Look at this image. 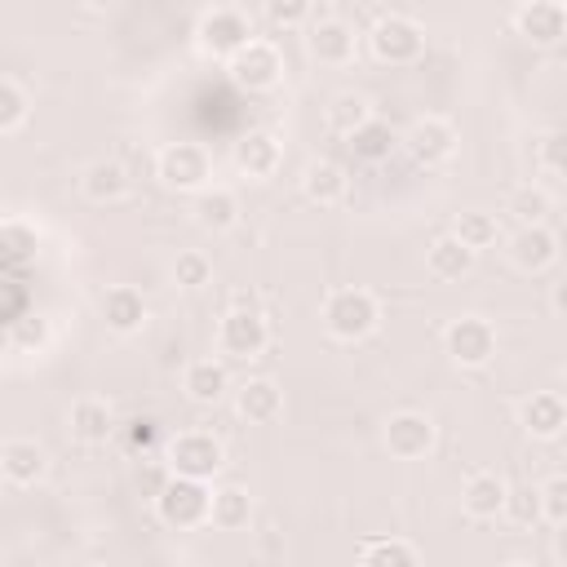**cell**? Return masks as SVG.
Segmentation results:
<instances>
[{"mask_svg":"<svg viewBox=\"0 0 567 567\" xmlns=\"http://www.w3.org/2000/svg\"><path fill=\"white\" fill-rule=\"evenodd\" d=\"M323 328L337 341H363L381 328V301L368 288H332L323 301Z\"/></svg>","mask_w":567,"mask_h":567,"instance_id":"cell-1","label":"cell"},{"mask_svg":"<svg viewBox=\"0 0 567 567\" xmlns=\"http://www.w3.org/2000/svg\"><path fill=\"white\" fill-rule=\"evenodd\" d=\"M208 483L204 478H186V474H168L155 487V514L164 527L173 532H190L208 523Z\"/></svg>","mask_w":567,"mask_h":567,"instance_id":"cell-2","label":"cell"},{"mask_svg":"<svg viewBox=\"0 0 567 567\" xmlns=\"http://www.w3.org/2000/svg\"><path fill=\"white\" fill-rule=\"evenodd\" d=\"M217 346L226 359H261L270 346V323L257 306H230L217 323Z\"/></svg>","mask_w":567,"mask_h":567,"instance_id":"cell-3","label":"cell"},{"mask_svg":"<svg viewBox=\"0 0 567 567\" xmlns=\"http://www.w3.org/2000/svg\"><path fill=\"white\" fill-rule=\"evenodd\" d=\"M368 49L377 62H390V66H412L421 53H425V31L421 22L403 18V13H385L377 18V27L368 31Z\"/></svg>","mask_w":567,"mask_h":567,"instance_id":"cell-4","label":"cell"},{"mask_svg":"<svg viewBox=\"0 0 567 567\" xmlns=\"http://www.w3.org/2000/svg\"><path fill=\"white\" fill-rule=\"evenodd\" d=\"M155 177L168 186V190H204L208 177H213V159L199 142H168L159 155H155Z\"/></svg>","mask_w":567,"mask_h":567,"instance_id":"cell-5","label":"cell"},{"mask_svg":"<svg viewBox=\"0 0 567 567\" xmlns=\"http://www.w3.org/2000/svg\"><path fill=\"white\" fill-rule=\"evenodd\" d=\"M443 350L456 368H487L496 359V328L483 315H461L443 328Z\"/></svg>","mask_w":567,"mask_h":567,"instance_id":"cell-6","label":"cell"},{"mask_svg":"<svg viewBox=\"0 0 567 567\" xmlns=\"http://www.w3.org/2000/svg\"><path fill=\"white\" fill-rule=\"evenodd\" d=\"M226 71H230V80H235L239 89L266 93V89H275L279 75H284V53H279L270 40H248L244 49H235V53L226 58Z\"/></svg>","mask_w":567,"mask_h":567,"instance_id":"cell-7","label":"cell"},{"mask_svg":"<svg viewBox=\"0 0 567 567\" xmlns=\"http://www.w3.org/2000/svg\"><path fill=\"white\" fill-rule=\"evenodd\" d=\"M221 465H226V447L208 430H182L168 443V470L173 474H186V478H204L208 483Z\"/></svg>","mask_w":567,"mask_h":567,"instance_id":"cell-8","label":"cell"},{"mask_svg":"<svg viewBox=\"0 0 567 567\" xmlns=\"http://www.w3.org/2000/svg\"><path fill=\"white\" fill-rule=\"evenodd\" d=\"M456 128L443 120V115H421V120H412V128L399 137V146H408L412 151V159L416 164H425V168H439V164H447L452 155H456Z\"/></svg>","mask_w":567,"mask_h":567,"instance_id":"cell-9","label":"cell"},{"mask_svg":"<svg viewBox=\"0 0 567 567\" xmlns=\"http://www.w3.org/2000/svg\"><path fill=\"white\" fill-rule=\"evenodd\" d=\"M385 447H390V456H399V461H421L430 447H434V439H439V430H434V416L430 412H416V408H403V412H394L390 421H385Z\"/></svg>","mask_w":567,"mask_h":567,"instance_id":"cell-10","label":"cell"},{"mask_svg":"<svg viewBox=\"0 0 567 567\" xmlns=\"http://www.w3.org/2000/svg\"><path fill=\"white\" fill-rule=\"evenodd\" d=\"M195 40L204 53L213 58H230L235 49H244L252 40V27L239 9H208L199 22H195Z\"/></svg>","mask_w":567,"mask_h":567,"instance_id":"cell-11","label":"cell"},{"mask_svg":"<svg viewBox=\"0 0 567 567\" xmlns=\"http://www.w3.org/2000/svg\"><path fill=\"white\" fill-rule=\"evenodd\" d=\"M514 27H518V35H523L527 44H536V49H558L563 35H567V9H563V0H532V4L518 9Z\"/></svg>","mask_w":567,"mask_h":567,"instance_id":"cell-12","label":"cell"},{"mask_svg":"<svg viewBox=\"0 0 567 567\" xmlns=\"http://www.w3.org/2000/svg\"><path fill=\"white\" fill-rule=\"evenodd\" d=\"M306 49H310V58L323 62V66H346V62H354L359 35H354V27L341 22V18H319V22L310 27V35H306Z\"/></svg>","mask_w":567,"mask_h":567,"instance_id":"cell-13","label":"cell"},{"mask_svg":"<svg viewBox=\"0 0 567 567\" xmlns=\"http://www.w3.org/2000/svg\"><path fill=\"white\" fill-rule=\"evenodd\" d=\"M509 261L527 275H545L558 261V235L545 221H527L514 239H509Z\"/></svg>","mask_w":567,"mask_h":567,"instance_id":"cell-14","label":"cell"},{"mask_svg":"<svg viewBox=\"0 0 567 567\" xmlns=\"http://www.w3.org/2000/svg\"><path fill=\"white\" fill-rule=\"evenodd\" d=\"M518 425H523L532 439L554 443V439L567 430V403H563V394H554V390L527 394V399L518 403Z\"/></svg>","mask_w":567,"mask_h":567,"instance_id":"cell-15","label":"cell"},{"mask_svg":"<svg viewBox=\"0 0 567 567\" xmlns=\"http://www.w3.org/2000/svg\"><path fill=\"white\" fill-rule=\"evenodd\" d=\"M0 474L13 487H35L49 474V452L35 439H9L0 443Z\"/></svg>","mask_w":567,"mask_h":567,"instance_id":"cell-16","label":"cell"},{"mask_svg":"<svg viewBox=\"0 0 567 567\" xmlns=\"http://www.w3.org/2000/svg\"><path fill=\"white\" fill-rule=\"evenodd\" d=\"M66 430H71V439H75V443L97 447V443H106V439L115 434V412H111V403H106V399L84 394V399H75V403H71V412H66Z\"/></svg>","mask_w":567,"mask_h":567,"instance_id":"cell-17","label":"cell"},{"mask_svg":"<svg viewBox=\"0 0 567 567\" xmlns=\"http://www.w3.org/2000/svg\"><path fill=\"white\" fill-rule=\"evenodd\" d=\"M102 323L115 337H133L146 328V297L133 284H115L102 292Z\"/></svg>","mask_w":567,"mask_h":567,"instance_id":"cell-18","label":"cell"},{"mask_svg":"<svg viewBox=\"0 0 567 567\" xmlns=\"http://www.w3.org/2000/svg\"><path fill=\"white\" fill-rule=\"evenodd\" d=\"M235 412L248 425H270L284 412V390L270 377H248V381L235 385Z\"/></svg>","mask_w":567,"mask_h":567,"instance_id":"cell-19","label":"cell"},{"mask_svg":"<svg viewBox=\"0 0 567 567\" xmlns=\"http://www.w3.org/2000/svg\"><path fill=\"white\" fill-rule=\"evenodd\" d=\"M505 492H509V483H505L496 470H474V474L461 483V509H465L470 518H501Z\"/></svg>","mask_w":567,"mask_h":567,"instance_id":"cell-20","label":"cell"},{"mask_svg":"<svg viewBox=\"0 0 567 567\" xmlns=\"http://www.w3.org/2000/svg\"><path fill=\"white\" fill-rule=\"evenodd\" d=\"M80 190H84V199H93V204H120V199L133 190V182H128V168H124L120 159H93V164H84V173H80Z\"/></svg>","mask_w":567,"mask_h":567,"instance_id":"cell-21","label":"cell"},{"mask_svg":"<svg viewBox=\"0 0 567 567\" xmlns=\"http://www.w3.org/2000/svg\"><path fill=\"white\" fill-rule=\"evenodd\" d=\"M182 390H186L190 403L213 408V403L226 399V390H230V372H226L221 359H195V363H186V372H182Z\"/></svg>","mask_w":567,"mask_h":567,"instance_id":"cell-22","label":"cell"},{"mask_svg":"<svg viewBox=\"0 0 567 567\" xmlns=\"http://www.w3.org/2000/svg\"><path fill=\"white\" fill-rule=\"evenodd\" d=\"M279 137L266 133V128H248L239 142H235V168L244 177H270L279 168Z\"/></svg>","mask_w":567,"mask_h":567,"instance_id":"cell-23","label":"cell"},{"mask_svg":"<svg viewBox=\"0 0 567 567\" xmlns=\"http://www.w3.org/2000/svg\"><path fill=\"white\" fill-rule=\"evenodd\" d=\"M346 190H350V177H346L341 164H332V159H310V164L301 168V195H306L310 204L332 208V204L346 199Z\"/></svg>","mask_w":567,"mask_h":567,"instance_id":"cell-24","label":"cell"},{"mask_svg":"<svg viewBox=\"0 0 567 567\" xmlns=\"http://www.w3.org/2000/svg\"><path fill=\"white\" fill-rule=\"evenodd\" d=\"M190 213H195V221L204 230L226 235V230L239 226V195L226 190V186H204V190H195V208Z\"/></svg>","mask_w":567,"mask_h":567,"instance_id":"cell-25","label":"cell"},{"mask_svg":"<svg viewBox=\"0 0 567 567\" xmlns=\"http://www.w3.org/2000/svg\"><path fill=\"white\" fill-rule=\"evenodd\" d=\"M474 248H465L456 235H439L430 248H425V270L439 279V284H456L474 270Z\"/></svg>","mask_w":567,"mask_h":567,"instance_id":"cell-26","label":"cell"},{"mask_svg":"<svg viewBox=\"0 0 567 567\" xmlns=\"http://www.w3.org/2000/svg\"><path fill=\"white\" fill-rule=\"evenodd\" d=\"M350 137V151H354V159H363V164H381V159H390L394 151H399V133L385 124V120H363L354 133H346Z\"/></svg>","mask_w":567,"mask_h":567,"instance_id":"cell-27","label":"cell"},{"mask_svg":"<svg viewBox=\"0 0 567 567\" xmlns=\"http://www.w3.org/2000/svg\"><path fill=\"white\" fill-rule=\"evenodd\" d=\"M248 518H252V496H248L239 483H226V487H217V492L208 496V523H213V527L239 532V527H248Z\"/></svg>","mask_w":567,"mask_h":567,"instance_id":"cell-28","label":"cell"},{"mask_svg":"<svg viewBox=\"0 0 567 567\" xmlns=\"http://www.w3.org/2000/svg\"><path fill=\"white\" fill-rule=\"evenodd\" d=\"M354 558H359L363 567H412V563L421 558V549H416L412 540H403V536H368V540L354 549Z\"/></svg>","mask_w":567,"mask_h":567,"instance_id":"cell-29","label":"cell"},{"mask_svg":"<svg viewBox=\"0 0 567 567\" xmlns=\"http://www.w3.org/2000/svg\"><path fill=\"white\" fill-rule=\"evenodd\" d=\"M452 235H456L465 248L483 252V248H492V244L501 239V221H496V213H483V208H465V213L456 217Z\"/></svg>","mask_w":567,"mask_h":567,"instance_id":"cell-30","label":"cell"},{"mask_svg":"<svg viewBox=\"0 0 567 567\" xmlns=\"http://www.w3.org/2000/svg\"><path fill=\"white\" fill-rule=\"evenodd\" d=\"M363 120H372V102L363 97V93H337L332 102H328V124L346 137V133H354Z\"/></svg>","mask_w":567,"mask_h":567,"instance_id":"cell-31","label":"cell"},{"mask_svg":"<svg viewBox=\"0 0 567 567\" xmlns=\"http://www.w3.org/2000/svg\"><path fill=\"white\" fill-rule=\"evenodd\" d=\"M173 284L177 288H208L213 284V261L199 252V248H186V252H177V261H173Z\"/></svg>","mask_w":567,"mask_h":567,"instance_id":"cell-32","label":"cell"},{"mask_svg":"<svg viewBox=\"0 0 567 567\" xmlns=\"http://www.w3.org/2000/svg\"><path fill=\"white\" fill-rule=\"evenodd\" d=\"M536 505H540V518L549 527H567V478L563 474H549L536 487Z\"/></svg>","mask_w":567,"mask_h":567,"instance_id":"cell-33","label":"cell"},{"mask_svg":"<svg viewBox=\"0 0 567 567\" xmlns=\"http://www.w3.org/2000/svg\"><path fill=\"white\" fill-rule=\"evenodd\" d=\"M27 115H31V102H27L22 84H13V80H4V75H0V133L22 128V124H27Z\"/></svg>","mask_w":567,"mask_h":567,"instance_id":"cell-34","label":"cell"},{"mask_svg":"<svg viewBox=\"0 0 567 567\" xmlns=\"http://www.w3.org/2000/svg\"><path fill=\"white\" fill-rule=\"evenodd\" d=\"M9 341H13V350H44V341H49V319H40V315H18V319L9 323Z\"/></svg>","mask_w":567,"mask_h":567,"instance_id":"cell-35","label":"cell"},{"mask_svg":"<svg viewBox=\"0 0 567 567\" xmlns=\"http://www.w3.org/2000/svg\"><path fill=\"white\" fill-rule=\"evenodd\" d=\"M35 244H40L35 226H27V221H4V226H0V248H4L9 257H31Z\"/></svg>","mask_w":567,"mask_h":567,"instance_id":"cell-36","label":"cell"},{"mask_svg":"<svg viewBox=\"0 0 567 567\" xmlns=\"http://www.w3.org/2000/svg\"><path fill=\"white\" fill-rule=\"evenodd\" d=\"M310 13H315V0H266V18L275 27H288V31L310 22Z\"/></svg>","mask_w":567,"mask_h":567,"instance_id":"cell-37","label":"cell"},{"mask_svg":"<svg viewBox=\"0 0 567 567\" xmlns=\"http://www.w3.org/2000/svg\"><path fill=\"white\" fill-rule=\"evenodd\" d=\"M509 208L518 213V221L527 226V221H540L545 213H549V195L540 190V186H523L514 199H509Z\"/></svg>","mask_w":567,"mask_h":567,"instance_id":"cell-38","label":"cell"},{"mask_svg":"<svg viewBox=\"0 0 567 567\" xmlns=\"http://www.w3.org/2000/svg\"><path fill=\"white\" fill-rule=\"evenodd\" d=\"M501 514H509L518 527L536 523V518H540V505H536V487H518V492H505V509H501Z\"/></svg>","mask_w":567,"mask_h":567,"instance_id":"cell-39","label":"cell"},{"mask_svg":"<svg viewBox=\"0 0 567 567\" xmlns=\"http://www.w3.org/2000/svg\"><path fill=\"white\" fill-rule=\"evenodd\" d=\"M558 151H563V137H558V133H545V137H540V168H545L549 177H558V173H563Z\"/></svg>","mask_w":567,"mask_h":567,"instance_id":"cell-40","label":"cell"},{"mask_svg":"<svg viewBox=\"0 0 567 567\" xmlns=\"http://www.w3.org/2000/svg\"><path fill=\"white\" fill-rule=\"evenodd\" d=\"M80 4H84V9H93V13H111L120 0H80Z\"/></svg>","mask_w":567,"mask_h":567,"instance_id":"cell-41","label":"cell"},{"mask_svg":"<svg viewBox=\"0 0 567 567\" xmlns=\"http://www.w3.org/2000/svg\"><path fill=\"white\" fill-rule=\"evenodd\" d=\"M230 306H257L252 292H230Z\"/></svg>","mask_w":567,"mask_h":567,"instance_id":"cell-42","label":"cell"}]
</instances>
